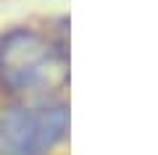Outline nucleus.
<instances>
[{"mask_svg": "<svg viewBox=\"0 0 158 155\" xmlns=\"http://www.w3.org/2000/svg\"><path fill=\"white\" fill-rule=\"evenodd\" d=\"M69 132V111L56 100H32L0 113V155H48Z\"/></svg>", "mask_w": 158, "mask_h": 155, "instance_id": "obj_2", "label": "nucleus"}, {"mask_svg": "<svg viewBox=\"0 0 158 155\" xmlns=\"http://www.w3.org/2000/svg\"><path fill=\"white\" fill-rule=\"evenodd\" d=\"M66 55L32 29H16L0 42V79L13 92L45 95L66 82Z\"/></svg>", "mask_w": 158, "mask_h": 155, "instance_id": "obj_1", "label": "nucleus"}]
</instances>
